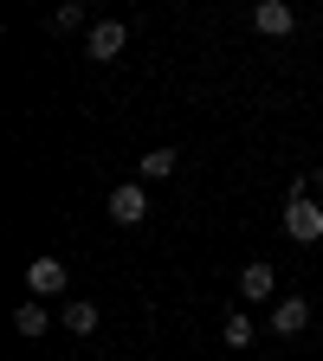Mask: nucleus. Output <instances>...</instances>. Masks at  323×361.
<instances>
[{"label": "nucleus", "mask_w": 323, "mask_h": 361, "mask_svg": "<svg viewBox=\"0 0 323 361\" xmlns=\"http://www.w3.org/2000/svg\"><path fill=\"white\" fill-rule=\"evenodd\" d=\"M285 233H291L298 245H317V239H323V207L310 200V188H304V180H298V188H291V200H285Z\"/></svg>", "instance_id": "f257e3e1"}, {"label": "nucleus", "mask_w": 323, "mask_h": 361, "mask_svg": "<svg viewBox=\"0 0 323 361\" xmlns=\"http://www.w3.org/2000/svg\"><path fill=\"white\" fill-rule=\"evenodd\" d=\"M26 290H33L39 303H45V297H65V290H71V264H65V258H33V264H26Z\"/></svg>", "instance_id": "f03ea898"}, {"label": "nucleus", "mask_w": 323, "mask_h": 361, "mask_svg": "<svg viewBox=\"0 0 323 361\" xmlns=\"http://www.w3.org/2000/svg\"><path fill=\"white\" fill-rule=\"evenodd\" d=\"M104 213H110L117 226H143V219H149V188H143V180H123V188H110Z\"/></svg>", "instance_id": "7ed1b4c3"}, {"label": "nucleus", "mask_w": 323, "mask_h": 361, "mask_svg": "<svg viewBox=\"0 0 323 361\" xmlns=\"http://www.w3.org/2000/svg\"><path fill=\"white\" fill-rule=\"evenodd\" d=\"M129 45V26L123 20H90V32H84V52H90V65H110L117 52Z\"/></svg>", "instance_id": "20e7f679"}, {"label": "nucleus", "mask_w": 323, "mask_h": 361, "mask_svg": "<svg viewBox=\"0 0 323 361\" xmlns=\"http://www.w3.org/2000/svg\"><path fill=\"white\" fill-rule=\"evenodd\" d=\"M271 290H278V271H271L265 258H246V271H240V297H246V303H271Z\"/></svg>", "instance_id": "39448f33"}, {"label": "nucleus", "mask_w": 323, "mask_h": 361, "mask_svg": "<svg viewBox=\"0 0 323 361\" xmlns=\"http://www.w3.org/2000/svg\"><path fill=\"white\" fill-rule=\"evenodd\" d=\"M265 323H271V336H304V323H310V303H304V297H278Z\"/></svg>", "instance_id": "423d86ee"}, {"label": "nucleus", "mask_w": 323, "mask_h": 361, "mask_svg": "<svg viewBox=\"0 0 323 361\" xmlns=\"http://www.w3.org/2000/svg\"><path fill=\"white\" fill-rule=\"evenodd\" d=\"M252 26L265 39H285V32H298V13L285 7V0H259V7H252Z\"/></svg>", "instance_id": "0eeeda50"}, {"label": "nucleus", "mask_w": 323, "mask_h": 361, "mask_svg": "<svg viewBox=\"0 0 323 361\" xmlns=\"http://www.w3.org/2000/svg\"><path fill=\"white\" fill-rule=\"evenodd\" d=\"M59 323H65L71 336H98V323H104V310L90 303V297H71V303L59 310Z\"/></svg>", "instance_id": "6e6552de"}, {"label": "nucleus", "mask_w": 323, "mask_h": 361, "mask_svg": "<svg viewBox=\"0 0 323 361\" xmlns=\"http://www.w3.org/2000/svg\"><path fill=\"white\" fill-rule=\"evenodd\" d=\"M13 329H20L26 342H33V336H45V329H52V310H45L39 297H33V303H20V310H13Z\"/></svg>", "instance_id": "1a4fd4ad"}, {"label": "nucleus", "mask_w": 323, "mask_h": 361, "mask_svg": "<svg viewBox=\"0 0 323 361\" xmlns=\"http://www.w3.org/2000/svg\"><path fill=\"white\" fill-rule=\"evenodd\" d=\"M252 336H259L252 310H233V316H226V323H220V342H226V348H252Z\"/></svg>", "instance_id": "9d476101"}, {"label": "nucleus", "mask_w": 323, "mask_h": 361, "mask_svg": "<svg viewBox=\"0 0 323 361\" xmlns=\"http://www.w3.org/2000/svg\"><path fill=\"white\" fill-rule=\"evenodd\" d=\"M175 168H181V155H175V149H149V155H143V180H168Z\"/></svg>", "instance_id": "9b49d317"}, {"label": "nucleus", "mask_w": 323, "mask_h": 361, "mask_svg": "<svg viewBox=\"0 0 323 361\" xmlns=\"http://www.w3.org/2000/svg\"><path fill=\"white\" fill-rule=\"evenodd\" d=\"M52 26H59V32H71V26H84V7H78V0H65V7L52 13Z\"/></svg>", "instance_id": "f8f14e48"}, {"label": "nucleus", "mask_w": 323, "mask_h": 361, "mask_svg": "<svg viewBox=\"0 0 323 361\" xmlns=\"http://www.w3.org/2000/svg\"><path fill=\"white\" fill-rule=\"evenodd\" d=\"M310 188H317V194H323V168H317V174H310Z\"/></svg>", "instance_id": "ddd939ff"}]
</instances>
